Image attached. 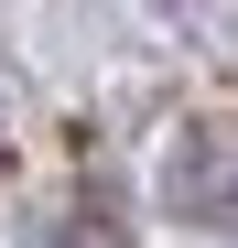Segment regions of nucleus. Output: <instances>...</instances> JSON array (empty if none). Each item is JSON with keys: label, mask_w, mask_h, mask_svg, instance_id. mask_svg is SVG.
I'll list each match as a JSON object with an SVG mask.
<instances>
[]
</instances>
